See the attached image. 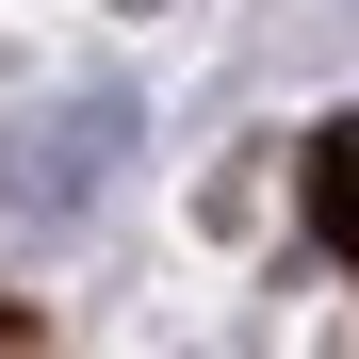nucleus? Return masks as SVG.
I'll return each instance as SVG.
<instances>
[{
    "instance_id": "f257e3e1",
    "label": "nucleus",
    "mask_w": 359,
    "mask_h": 359,
    "mask_svg": "<svg viewBox=\"0 0 359 359\" xmlns=\"http://www.w3.org/2000/svg\"><path fill=\"white\" fill-rule=\"evenodd\" d=\"M131 82H66V98H33L17 131H0V229H82L98 212V180L131 163Z\"/></svg>"
},
{
    "instance_id": "f03ea898",
    "label": "nucleus",
    "mask_w": 359,
    "mask_h": 359,
    "mask_svg": "<svg viewBox=\"0 0 359 359\" xmlns=\"http://www.w3.org/2000/svg\"><path fill=\"white\" fill-rule=\"evenodd\" d=\"M311 229L359 262V131H311Z\"/></svg>"
}]
</instances>
